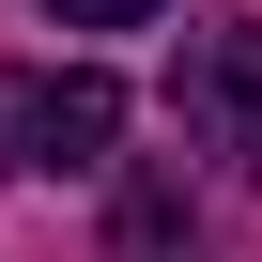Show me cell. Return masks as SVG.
<instances>
[{"label":"cell","mask_w":262,"mask_h":262,"mask_svg":"<svg viewBox=\"0 0 262 262\" xmlns=\"http://www.w3.org/2000/svg\"><path fill=\"white\" fill-rule=\"evenodd\" d=\"M123 93L93 62H0V170H108Z\"/></svg>","instance_id":"6da1fadb"},{"label":"cell","mask_w":262,"mask_h":262,"mask_svg":"<svg viewBox=\"0 0 262 262\" xmlns=\"http://www.w3.org/2000/svg\"><path fill=\"white\" fill-rule=\"evenodd\" d=\"M170 123L262 185V31H201V47L170 62Z\"/></svg>","instance_id":"7a4b0ae2"},{"label":"cell","mask_w":262,"mask_h":262,"mask_svg":"<svg viewBox=\"0 0 262 262\" xmlns=\"http://www.w3.org/2000/svg\"><path fill=\"white\" fill-rule=\"evenodd\" d=\"M108 262H185V185H123V216H108Z\"/></svg>","instance_id":"3957f363"},{"label":"cell","mask_w":262,"mask_h":262,"mask_svg":"<svg viewBox=\"0 0 262 262\" xmlns=\"http://www.w3.org/2000/svg\"><path fill=\"white\" fill-rule=\"evenodd\" d=\"M155 0H62V31H139Z\"/></svg>","instance_id":"277c9868"}]
</instances>
